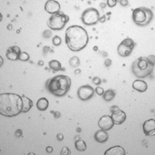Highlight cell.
Segmentation results:
<instances>
[{
    "instance_id": "12",
    "label": "cell",
    "mask_w": 155,
    "mask_h": 155,
    "mask_svg": "<svg viewBox=\"0 0 155 155\" xmlns=\"http://www.w3.org/2000/svg\"><path fill=\"white\" fill-rule=\"evenodd\" d=\"M60 5L58 1L54 0H48L45 4V10L50 14H55L60 12Z\"/></svg>"
},
{
    "instance_id": "21",
    "label": "cell",
    "mask_w": 155,
    "mask_h": 155,
    "mask_svg": "<svg viewBox=\"0 0 155 155\" xmlns=\"http://www.w3.org/2000/svg\"><path fill=\"white\" fill-rule=\"evenodd\" d=\"M49 66L52 70L54 71H58L61 69V64L60 62L56 60H51L49 62Z\"/></svg>"
},
{
    "instance_id": "11",
    "label": "cell",
    "mask_w": 155,
    "mask_h": 155,
    "mask_svg": "<svg viewBox=\"0 0 155 155\" xmlns=\"http://www.w3.org/2000/svg\"><path fill=\"white\" fill-rule=\"evenodd\" d=\"M143 132L146 136H153L155 134V120L151 119L144 122L143 126Z\"/></svg>"
},
{
    "instance_id": "19",
    "label": "cell",
    "mask_w": 155,
    "mask_h": 155,
    "mask_svg": "<svg viewBox=\"0 0 155 155\" xmlns=\"http://www.w3.org/2000/svg\"><path fill=\"white\" fill-rule=\"evenodd\" d=\"M48 104H49L48 100L45 97H42L38 100L37 103V107L39 110L45 111L47 109L48 107Z\"/></svg>"
},
{
    "instance_id": "16",
    "label": "cell",
    "mask_w": 155,
    "mask_h": 155,
    "mask_svg": "<svg viewBox=\"0 0 155 155\" xmlns=\"http://www.w3.org/2000/svg\"><path fill=\"white\" fill-rule=\"evenodd\" d=\"M94 138L97 142L100 143H103L107 141L109 138V135L106 131L101 129L100 130L97 131L95 133Z\"/></svg>"
},
{
    "instance_id": "15",
    "label": "cell",
    "mask_w": 155,
    "mask_h": 155,
    "mask_svg": "<svg viewBox=\"0 0 155 155\" xmlns=\"http://www.w3.org/2000/svg\"><path fill=\"white\" fill-rule=\"evenodd\" d=\"M125 149L119 146H116L109 148L104 152V155H125Z\"/></svg>"
},
{
    "instance_id": "17",
    "label": "cell",
    "mask_w": 155,
    "mask_h": 155,
    "mask_svg": "<svg viewBox=\"0 0 155 155\" xmlns=\"http://www.w3.org/2000/svg\"><path fill=\"white\" fill-rule=\"evenodd\" d=\"M133 87L140 93L145 92L147 89V84L146 82L141 80H136L133 84Z\"/></svg>"
},
{
    "instance_id": "4",
    "label": "cell",
    "mask_w": 155,
    "mask_h": 155,
    "mask_svg": "<svg viewBox=\"0 0 155 155\" xmlns=\"http://www.w3.org/2000/svg\"><path fill=\"white\" fill-rule=\"evenodd\" d=\"M155 66V56L141 57L136 60L132 64V71L137 77L144 78L150 75Z\"/></svg>"
},
{
    "instance_id": "38",
    "label": "cell",
    "mask_w": 155,
    "mask_h": 155,
    "mask_svg": "<svg viewBox=\"0 0 155 155\" xmlns=\"http://www.w3.org/2000/svg\"><path fill=\"white\" fill-rule=\"evenodd\" d=\"M7 29H8V30H11V29H12V25L9 24V25L7 26Z\"/></svg>"
},
{
    "instance_id": "30",
    "label": "cell",
    "mask_w": 155,
    "mask_h": 155,
    "mask_svg": "<svg viewBox=\"0 0 155 155\" xmlns=\"http://www.w3.org/2000/svg\"><path fill=\"white\" fill-rule=\"evenodd\" d=\"M93 82L96 85H100L101 82V80L100 78L98 77H94L92 79Z\"/></svg>"
},
{
    "instance_id": "27",
    "label": "cell",
    "mask_w": 155,
    "mask_h": 155,
    "mask_svg": "<svg viewBox=\"0 0 155 155\" xmlns=\"http://www.w3.org/2000/svg\"><path fill=\"white\" fill-rule=\"evenodd\" d=\"M117 4V1L116 0H107V4L109 7H114Z\"/></svg>"
},
{
    "instance_id": "6",
    "label": "cell",
    "mask_w": 155,
    "mask_h": 155,
    "mask_svg": "<svg viewBox=\"0 0 155 155\" xmlns=\"http://www.w3.org/2000/svg\"><path fill=\"white\" fill-rule=\"evenodd\" d=\"M69 18L61 12H58L52 15L48 20V26L53 30L59 31L62 29L66 23L69 21Z\"/></svg>"
},
{
    "instance_id": "2",
    "label": "cell",
    "mask_w": 155,
    "mask_h": 155,
    "mask_svg": "<svg viewBox=\"0 0 155 155\" xmlns=\"http://www.w3.org/2000/svg\"><path fill=\"white\" fill-rule=\"evenodd\" d=\"M23 100L21 97L13 93L0 94V114L7 117L17 116L21 112Z\"/></svg>"
},
{
    "instance_id": "24",
    "label": "cell",
    "mask_w": 155,
    "mask_h": 155,
    "mask_svg": "<svg viewBox=\"0 0 155 155\" xmlns=\"http://www.w3.org/2000/svg\"><path fill=\"white\" fill-rule=\"evenodd\" d=\"M19 59L21 61H26L29 59V55L26 52H21L20 55Z\"/></svg>"
},
{
    "instance_id": "33",
    "label": "cell",
    "mask_w": 155,
    "mask_h": 155,
    "mask_svg": "<svg viewBox=\"0 0 155 155\" xmlns=\"http://www.w3.org/2000/svg\"><path fill=\"white\" fill-rule=\"evenodd\" d=\"M46 151H47V153H50L53 152V148L52 147H51V146H48V147H47V148H46Z\"/></svg>"
},
{
    "instance_id": "8",
    "label": "cell",
    "mask_w": 155,
    "mask_h": 155,
    "mask_svg": "<svg viewBox=\"0 0 155 155\" xmlns=\"http://www.w3.org/2000/svg\"><path fill=\"white\" fill-rule=\"evenodd\" d=\"M135 43L131 38L124 39L117 47V52L122 57H127L130 56L134 49Z\"/></svg>"
},
{
    "instance_id": "3",
    "label": "cell",
    "mask_w": 155,
    "mask_h": 155,
    "mask_svg": "<svg viewBox=\"0 0 155 155\" xmlns=\"http://www.w3.org/2000/svg\"><path fill=\"white\" fill-rule=\"evenodd\" d=\"M71 86V78L63 75H59L49 79L46 82L48 91L57 97L64 96Z\"/></svg>"
},
{
    "instance_id": "20",
    "label": "cell",
    "mask_w": 155,
    "mask_h": 155,
    "mask_svg": "<svg viewBox=\"0 0 155 155\" xmlns=\"http://www.w3.org/2000/svg\"><path fill=\"white\" fill-rule=\"evenodd\" d=\"M116 96L115 91L114 90H108L105 91L103 95V97L104 100L106 101H110L112 100Z\"/></svg>"
},
{
    "instance_id": "35",
    "label": "cell",
    "mask_w": 155,
    "mask_h": 155,
    "mask_svg": "<svg viewBox=\"0 0 155 155\" xmlns=\"http://www.w3.org/2000/svg\"><path fill=\"white\" fill-rule=\"evenodd\" d=\"M57 138H58V140H59V141H61V140H63L64 137L62 135V134L59 133V134H58L57 135Z\"/></svg>"
},
{
    "instance_id": "1",
    "label": "cell",
    "mask_w": 155,
    "mask_h": 155,
    "mask_svg": "<svg viewBox=\"0 0 155 155\" xmlns=\"http://www.w3.org/2000/svg\"><path fill=\"white\" fill-rule=\"evenodd\" d=\"M65 41L71 50L79 51L84 49L88 42V33L80 26H71L66 31Z\"/></svg>"
},
{
    "instance_id": "14",
    "label": "cell",
    "mask_w": 155,
    "mask_h": 155,
    "mask_svg": "<svg viewBox=\"0 0 155 155\" xmlns=\"http://www.w3.org/2000/svg\"><path fill=\"white\" fill-rule=\"evenodd\" d=\"M111 117L113 119L114 124L116 125H120L123 124L127 118L125 113L119 109L112 112Z\"/></svg>"
},
{
    "instance_id": "40",
    "label": "cell",
    "mask_w": 155,
    "mask_h": 155,
    "mask_svg": "<svg viewBox=\"0 0 155 155\" xmlns=\"http://www.w3.org/2000/svg\"><path fill=\"white\" fill-rule=\"evenodd\" d=\"M94 48H96V49H94V50L95 51H96V50H98V49H97V48H97V47H94Z\"/></svg>"
},
{
    "instance_id": "23",
    "label": "cell",
    "mask_w": 155,
    "mask_h": 155,
    "mask_svg": "<svg viewBox=\"0 0 155 155\" xmlns=\"http://www.w3.org/2000/svg\"><path fill=\"white\" fill-rule=\"evenodd\" d=\"M69 64L73 68H77L80 64V60L78 57L74 56L70 59Z\"/></svg>"
},
{
    "instance_id": "28",
    "label": "cell",
    "mask_w": 155,
    "mask_h": 155,
    "mask_svg": "<svg viewBox=\"0 0 155 155\" xmlns=\"http://www.w3.org/2000/svg\"><path fill=\"white\" fill-rule=\"evenodd\" d=\"M96 92L97 93V94L99 95V96H102L103 95L104 93V89L100 87H97L95 90Z\"/></svg>"
},
{
    "instance_id": "5",
    "label": "cell",
    "mask_w": 155,
    "mask_h": 155,
    "mask_svg": "<svg viewBox=\"0 0 155 155\" xmlns=\"http://www.w3.org/2000/svg\"><path fill=\"white\" fill-rule=\"evenodd\" d=\"M153 18V13L150 8L146 7H139L134 10L133 12V19L137 25L143 26L150 23Z\"/></svg>"
},
{
    "instance_id": "26",
    "label": "cell",
    "mask_w": 155,
    "mask_h": 155,
    "mask_svg": "<svg viewBox=\"0 0 155 155\" xmlns=\"http://www.w3.org/2000/svg\"><path fill=\"white\" fill-rule=\"evenodd\" d=\"M71 152L70 151V150L69 149V148H68L67 147H64L60 153L61 155H71Z\"/></svg>"
},
{
    "instance_id": "31",
    "label": "cell",
    "mask_w": 155,
    "mask_h": 155,
    "mask_svg": "<svg viewBox=\"0 0 155 155\" xmlns=\"http://www.w3.org/2000/svg\"><path fill=\"white\" fill-rule=\"evenodd\" d=\"M112 64V60L109 58H107L104 61V64L106 67H109Z\"/></svg>"
},
{
    "instance_id": "37",
    "label": "cell",
    "mask_w": 155,
    "mask_h": 155,
    "mask_svg": "<svg viewBox=\"0 0 155 155\" xmlns=\"http://www.w3.org/2000/svg\"><path fill=\"white\" fill-rule=\"evenodd\" d=\"M99 20L101 22H104L105 20H106V16H105V15H104L103 17H101L100 19H99Z\"/></svg>"
},
{
    "instance_id": "29",
    "label": "cell",
    "mask_w": 155,
    "mask_h": 155,
    "mask_svg": "<svg viewBox=\"0 0 155 155\" xmlns=\"http://www.w3.org/2000/svg\"><path fill=\"white\" fill-rule=\"evenodd\" d=\"M43 36L45 38H49L51 36V32L49 30H45L43 32Z\"/></svg>"
},
{
    "instance_id": "10",
    "label": "cell",
    "mask_w": 155,
    "mask_h": 155,
    "mask_svg": "<svg viewBox=\"0 0 155 155\" xmlns=\"http://www.w3.org/2000/svg\"><path fill=\"white\" fill-rule=\"evenodd\" d=\"M98 124L101 130L106 131L111 130L115 125L112 117L109 115H104L100 117Z\"/></svg>"
},
{
    "instance_id": "7",
    "label": "cell",
    "mask_w": 155,
    "mask_h": 155,
    "mask_svg": "<svg viewBox=\"0 0 155 155\" xmlns=\"http://www.w3.org/2000/svg\"><path fill=\"white\" fill-rule=\"evenodd\" d=\"M81 19L85 25H94L99 20L100 14L97 9L94 8H88L82 13Z\"/></svg>"
},
{
    "instance_id": "34",
    "label": "cell",
    "mask_w": 155,
    "mask_h": 155,
    "mask_svg": "<svg viewBox=\"0 0 155 155\" xmlns=\"http://www.w3.org/2000/svg\"><path fill=\"white\" fill-rule=\"evenodd\" d=\"M15 134H16V136H17L18 137H19L21 136V134H22V131H21V130H18L16 131Z\"/></svg>"
},
{
    "instance_id": "36",
    "label": "cell",
    "mask_w": 155,
    "mask_h": 155,
    "mask_svg": "<svg viewBox=\"0 0 155 155\" xmlns=\"http://www.w3.org/2000/svg\"><path fill=\"white\" fill-rule=\"evenodd\" d=\"M118 109H119V107H118L117 106H112V107L110 108V110H111L112 112H114L116 111V110H118Z\"/></svg>"
},
{
    "instance_id": "13",
    "label": "cell",
    "mask_w": 155,
    "mask_h": 155,
    "mask_svg": "<svg viewBox=\"0 0 155 155\" xmlns=\"http://www.w3.org/2000/svg\"><path fill=\"white\" fill-rule=\"evenodd\" d=\"M21 50L18 46H12L9 47L6 51V57L10 60H16L19 58Z\"/></svg>"
},
{
    "instance_id": "22",
    "label": "cell",
    "mask_w": 155,
    "mask_h": 155,
    "mask_svg": "<svg viewBox=\"0 0 155 155\" xmlns=\"http://www.w3.org/2000/svg\"><path fill=\"white\" fill-rule=\"evenodd\" d=\"M75 146L76 149L79 152H84L87 149V144L85 142L81 140L75 141Z\"/></svg>"
},
{
    "instance_id": "9",
    "label": "cell",
    "mask_w": 155,
    "mask_h": 155,
    "mask_svg": "<svg viewBox=\"0 0 155 155\" xmlns=\"http://www.w3.org/2000/svg\"><path fill=\"white\" fill-rule=\"evenodd\" d=\"M77 94L80 100L82 101H87L94 96V90L90 85H82L78 89Z\"/></svg>"
},
{
    "instance_id": "25",
    "label": "cell",
    "mask_w": 155,
    "mask_h": 155,
    "mask_svg": "<svg viewBox=\"0 0 155 155\" xmlns=\"http://www.w3.org/2000/svg\"><path fill=\"white\" fill-rule=\"evenodd\" d=\"M53 43L55 46H58L61 43V39L60 38V37L56 35L53 38Z\"/></svg>"
},
{
    "instance_id": "39",
    "label": "cell",
    "mask_w": 155,
    "mask_h": 155,
    "mask_svg": "<svg viewBox=\"0 0 155 155\" xmlns=\"http://www.w3.org/2000/svg\"><path fill=\"white\" fill-rule=\"evenodd\" d=\"M0 58H1V66L3 63V60H2V58L1 57H0Z\"/></svg>"
},
{
    "instance_id": "32",
    "label": "cell",
    "mask_w": 155,
    "mask_h": 155,
    "mask_svg": "<svg viewBox=\"0 0 155 155\" xmlns=\"http://www.w3.org/2000/svg\"><path fill=\"white\" fill-rule=\"evenodd\" d=\"M119 2L122 6H127L128 4V1L127 0H121L119 1Z\"/></svg>"
},
{
    "instance_id": "18",
    "label": "cell",
    "mask_w": 155,
    "mask_h": 155,
    "mask_svg": "<svg viewBox=\"0 0 155 155\" xmlns=\"http://www.w3.org/2000/svg\"><path fill=\"white\" fill-rule=\"evenodd\" d=\"M21 98L23 100V108H22L21 112L26 113L33 106V102L30 98L25 96H21Z\"/></svg>"
}]
</instances>
